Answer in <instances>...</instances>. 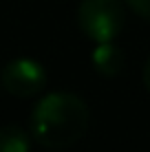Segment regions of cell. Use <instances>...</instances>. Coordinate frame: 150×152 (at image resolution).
Wrapping results in <instances>:
<instances>
[{"instance_id":"cell-4","label":"cell","mask_w":150,"mask_h":152,"mask_svg":"<svg viewBox=\"0 0 150 152\" xmlns=\"http://www.w3.org/2000/svg\"><path fill=\"white\" fill-rule=\"evenodd\" d=\"M91 62L102 77H117L124 71L126 55H124V51L113 40L110 42H97L93 53H91Z\"/></svg>"},{"instance_id":"cell-5","label":"cell","mask_w":150,"mask_h":152,"mask_svg":"<svg viewBox=\"0 0 150 152\" xmlns=\"http://www.w3.org/2000/svg\"><path fill=\"white\" fill-rule=\"evenodd\" d=\"M31 141L33 134L18 124L0 128V152H31Z\"/></svg>"},{"instance_id":"cell-2","label":"cell","mask_w":150,"mask_h":152,"mask_svg":"<svg viewBox=\"0 0 150 152\" xmlns=\"http://www.w3.org/2000/svg\"><path fill=\"white\" fill-rule=\"evenodd\" d=\"M124 22V0H82L77 7V27L95 44L115 40Z\"/></svg>"},{"instance_id":"cell-1","label":"cell","mask_w":150,"mask_h":152,"mask_svg":"<svg viewBox=\"0 0 150 152\" xmlns=\"http://www.w3.org/2000/svg\"><path fill=\"white\" fill-rule=\"evenodd\" d=\"M91 110L75 93H46L33 106L29 117V132L46 150H64L75 145L86 134Z\"/></svg>"},{"instance_id":"cell-6","label":"cell","mask_w":150,"mask_h":152,"mask_svg":"<svg viewBox=\"0 0 150 152\" xmlns=\"http://www.w3.org/2000/svg\"><path fill=\"white\" fill-rule=\"evenodd\" d=\"M124 2H126L139 18H143V20L150 22V0H124Z\"/></svg>"},{"instance_id":"cell-7","label":"cell","mask_w":150,"mask_h":152,"mask_svg":"<svg viewBox=\"0 0 150 152\" xmlns=\"http://www.w3.org/2000/svg\"><path fill=\"white\" fill-rule=\"evenodd\" d=\"M141 82L146 86V91L150 93V57L143 62V71H141Z\"/></svg>"},{"instance_id":"cell-3","label":"cell","mask_w":150,"mask_h":152,"mask_svg":"<svg viewBox=\"0 0 150 152\" xmlns=\"http://www.w3.org/2000/svg\"><path fill=\"white\" fill-rule=\"evenodd\" d=\"M0 84L13 97L29 99L44 91L46 86V71L33 57H15L7 62L0 71Z\"/></svg>"}]
</instances>
